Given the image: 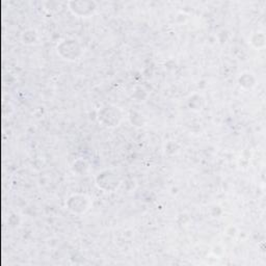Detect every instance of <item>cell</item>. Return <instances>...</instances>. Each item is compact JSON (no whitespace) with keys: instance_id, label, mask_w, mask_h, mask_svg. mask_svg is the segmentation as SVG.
<instances>
[{"instance_id":"6da1fadb","label":"cell","mask_w":266,"mask_h":266,"mask_svg":"<svg viewBox=\"0 0 266 266\" xmlns=\"http://www.w3.org/2000/svg\"><path fill=\"white\" fill-rule=\"evenodd\" d=\"M85 196H73L69 199V209L74 213H82L89 209V201Z\"/></svg>"},{"instance_id":"7a4b0ae2","label":"cell","mask_w":266,"mask_h":266,"mask_svg":"<svg viewBox=\"0 0 266 266\" xmlns=\"http://www.w3.org/2000/svg\"><path fill=\"white\" fill-rule=\"evenodd\" d=\"M61 46L68 48V52H66L65 55H63V57H65L66 60H70V61H74L77 60V58L81 55V48L80 46L76 43V41L74 40H65L63 41L62 43L60 44Z\"/></svg>"}]
</instances>
